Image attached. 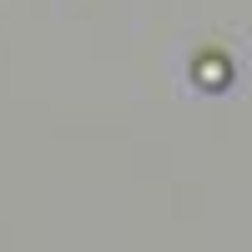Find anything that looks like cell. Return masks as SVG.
Segmentation results:
<instances>
[{"mask_svg":"<svg viewBox=\"0 0 252 252\" xmlns=\"http://www.w3.org/2000/svg\"><path fill=\"white\" fill-rule=\"evenodd\" d=\"M197 81H202V86H222V81H227V61L222 56H202L197 61Z\"/></svg>","mask_w":252,"mask_h":252,"instance_id":"6da1fadb","label":"cell"}]
</instances>
